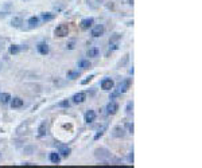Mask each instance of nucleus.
Instances as JSON below:
<instances>
[{"instance_id":"obj_5","label":"nucleus","mask_w":202,"mask_h":168,"mask_svg":"<svg viewBox=\"0 0 202 168\" xmlns=\"http://www.w3.org/2000/svg\"><path fill=\"white\" fill-rule=\"evenodd\" d=\"M125 129L124 128H121L120 125H117V127H115L113 129H112V136H113L115 139H123L125 137Z\"/></svg>"},{"instance_id":"obj_23","label":"nucleus","mask_w":202,"mask_h":168,"mask_svg":"<svg viewBox=\"0 0 202 168\" xmlns=\"http://www.w3.org/2000/svg\"><path fill=\"white\" fill-rule=\"evenodd\" d=\"M80 77V71H74V70H70L68 71V78L69 80H76V78Z\"/></svg>"},{"instance_id":"obj_29","label":"nucleus","mask_w":202,"mask_h":168,"mask_svg":"<svg viewBox=\"0 0 202 168\" xmlns=\"http://www.w3.org/2000/svg\"><path fill=\"white\" fill-rule=\"evenodd\" d=\"M66 47H68V50H73L76 47V41H70L68 45H66Z\"/></svg>"},{"instance_id":"obj_27","label":"nucleus","mask_w":202,"mask_h":168,"mask_svg":"<svg viewBox=\"0 0 202 168\" xmlns=\"http://www.w3.org/2000/svg\"><path fill=\"white\" fill-rule=\"evenodd\" d=\"M93 78H94V75H89V77H86V78H85V80L81 81V85H88L89 82H90V81L93 80Z\"/></svg>"},{"instance_id":"obj_28","label":"nucleus","mask_w":202,"mask_h":168,"mask_svg":"<svg viewBox=\"0 0 202 168\" xmlns=\"http://www.w3.org/2000/svg\"><path fill=\"white\" fill-rule=\"evenodd\" d=\"M127 129H128V133L134 135V123H128L127 124Z\"/></svg>"},{"instance_id":"obj_26","label":"nucleus","mask_w":202,"mask_h":168,"mask_svg":"<svg viewBox=\"0 0 202 168\" xmlns=\"http://www.w3.org/2000/svg\"><path fill=\"white\" fill-rule=\"evenodd\" d=\"M132 109H134V102H132V101H130V102L127 104V108H125L127 114H131V113H132Z\"/></svg>"},{"instance_id":"obj_14","label":"nucleus","mask_w":202,"mask_h":168,"mask_svg":"<svg viewBox=\"0 0 202 168\" xmlns=\"http://www.w3.org/2000/svg\"><path fill=\"white\" fill-rule=\"evenodd\" d=\"M46 133H47V123H46V121H42L39 124V128H38V136H39V137H43V136H46Z\"/></svg>"},{"instance_id":"obj_15","label":"nucleus","mask_w":202,"mask_h":168,"mask_svg":"<svg viewBox=\"0 0 202 168\" xmlns=\"http://www.w3.org/2000/svg\"><path fill=\"white\" fill-rule=\"evenodd\" d=\"M11 26L15 27V28H20L23 26V19L20 16H14L11 19Z\"/></svg>"},{"instance_id":"obj_32","label":"nucleus","mask_w":202,"mask_h":168,"mask_svg":"<svg viewBox=\"0 0 202 168\" xmlns=\"http://www.w3.org/2000/svg\"><path fill=\"white\" fill-rule=\"evenodd\" d=\"M128 159H130V162L134 164V152H131V153H130V157H128Z\"/></svg>"},{"instance_id":"obj_8","label":"nucleus","mask_w":202,"mask_h":168,"mask_svg":"<svg viewBox=\"0 0 202 168\" xmlns=\"http://www.w3.org/2000/svg\"><path fill=\"white\" fill-rule=\"evenodd\" d=\"M37 50L38 53L41 54V55H47L49 51H50V47L47 43H45V42H41V43L37 45Z\"/></svg>"},{"instance_id":"obj_33","label":"nucleus","mask_w":202,"mask_h":168,"mask_svg":"<svg viewBox=\"0 0 202 168\" xmlns=\"http://www.w3.org/2000/svg\"><path fill=\"white\" fill-rule=\"evenodd\" d=\"M128 4H131V6H134V0H128Z\"/></svg>"},{"instance_id":"obj_11","label":"nucleus","mask_w":202,"mask_h":168,"mask_svg":"<svg viewBox=\"0 0 202 168\" xmlns=\"http://www.w3.org/2000/svg\"><path fill=\"white\" fill-rule=\"evenodd\" d=\"M58 153H59L62 157H69L72 153V149L68 145H59L58 147Z\"/></svg>"},{"instance_id":"obj_17","label":"nucleus","mask_w":202,"mask_h":168,"mask_svg":"<svg viewBox=\"0 0 202 168\" xmlns=\"http://www.w3.org/2000/svg\"><path fill=\"white\" fill-rule=\"evenodd\" d=\"M54 18H55V14H51V12H42L41 14V19L43 22H51Z\"/></svg>"},{"instance_id":"obj_31","label":"nucleus","mask_w":202,"mask_h":168,"mask_svg":"<svg viewBox=\"0 0 202 168\" xmlns=\"http://www.w3.org/2000/svg\"><path fill=\"white\" fill-rule=\"evenodd\" d=\"M120 94H121V93H120L119 90H115V92H113V93H112V94H111V100H115L116 97H119Z\"/></svg>"},{"instance_id":"obj_24","label":"nucleus","mask_w":202,"mask_h":168,"mask_svg":"<svg viewBox=\"0 0 202 168\" xmlns=\"http://www.w3.org/2000/svg\"><path fill=\"white\" fill-rule=\"evenodd\" d=\"M57 106L58 108H69V106H70V101H69V100H64V101H61V102H58Z\"/></svg>"},{"instance_id":"obj_7","label":"nucleus","mask_w":202,"mask_h":168,"mask_svg":"<svg viewBox=\"0 0 202 168\" xmlns=\"http://www.w3.org/2000/svg\"><path fill=\"white\" fill-rule=\"evenodd\" d=\"M93 24H94V19H93V18H85V19L81 20L80 27L82 30H89L90 27H93Z\"/></svg>"},{"instance_id":"obj_6","label":"nucleus","mask_w":202,"mask_h":168,"mask_svg":"<svg viewBox=\"0 0 202 168\" xmlns=\"http://www.w3.org/2000/svg\"><path fill=\"white\" fill-rule=\"evenodd\" d=\"M117 110H119V104L116 102V101H111V102L107 105V113L108 114L113 116V114L117 113Z\"/></svg>"},{"instance_id":"obj_12","label":"nucleus","mask_w":202,"mask_h":168,"mask_svg":"<svg viewBox=\"0 0 202 168\" xmlns=\"http://www.w3.org/2000/svg\"><path fill=\"white\" fill-rule=\"evenodd\" d=\"M10 105H11V108H12V109L22 108L23 106V100L20 98V97H14V98H11Z\"/></svg>"},{"instance_id":"obj_25","label":"nucleus","mask_w":202,"mask_h":168,"mask_svg":"<svg viewBox=\"0 0 202 168\" xmlns=\"http://www.w3.org/2000/svg\"><path fill=\"white\" fill-rule=\"evenodd\" d=\"M105 129H107V125H103V127H101V129H100V131L96 133V136H94V140H99V139L101 137V136L104 135V132H105Z\"/></svg>"},{"instance_id":"obj_2","label":"nucleus","mask_w":202,"mask_h":168,"mask_svg":"<svg viewBox=\"0 0 202 168\" xmlns=\"http://www.w3.org/2000/svg\"><path fill=\"white\" fill-rule=\"evenodd\" d=\"M54 35L58 38H65L69 35V26L68 24H59L54 30Z\"/></svg>"},{"instance_id":"obj_19","label":"nucleus","mask_w":202,"mask_h":168,"mask_svg":"<svg viewBox=\"0 0 202 168\" xmlns=\"http://www.w3.org/2000/svg\"><path fill=\"white\" fill-rule=\"evenodd\" d=\"M78 66L82 70H88V69H90L92 67V63H90V61L89 59H81L80 61V63H78Z\"/></svg>"},{"instance_id":"obj_10","label":"nucleus","mask_w":202,"mask_h":168,"mask_svg":"<svg viewBox=\"0 0 202 168\" xmlns=\"http://www.w3.org/2000/svg\"><path fill=\"white\" fill-rule=\"evenodd\" d=\"M73 102L74 104H82L85 100H86V94H85L84 92H78V93H76L74 96H73Z\"/></svg>"},{"instance_id":"obj_22","label":"nucleus","mask_w":202,"mask_h":168,"mask_svg":"<svg viewBox=\"0 0 202 168\" xmlns=\"http://www.w3.org/2000/svg\"><path fill=\"white\" fill-rule=\"evenodd\" d=\"M20 50H22V47L19 45L10 46V54H12V55H16V54H19V53H20Z\"/></svg>"},{"instance_id":"obj_30","label":"nucleus","mask_w":202,"mask_h":168,"mask_svg":"<svg viewBox=\"0 0 202 168\" xmlns=\"http://www.w3.org/2000/svg\"><path fill=\"white\" fill-rule=\"evenodd\" d=\"M33 152H34V148H33V147H26V148H24V153L31 155Z\"/></svg>"},{"instance_id":"obj_21","label":"nucleus","mask_w":202,"mask_h":168,"mask_svg":"<svg viewBox=\"0 0 202 168\" xmlns=\"http://www.w3.org/2000/svg\"><path fill=\"white\" fill-rule=\"evenodd\" d=\"M29 26L30 27H38L39 26V18L38 16H31L29 19Z\"/></svg>"},{"instance_id":"obj_1","label":"nucleus","mask_w":202,"mask_h":168,"mask_svg":"<svg viewBox=\"0 0 202 168\" xmlns=\"http://www.w3.org/2000/svg\"><path fill=\"white\" fill-rule=\"evenodd\" d=\"M94 156L101 162H104V160H108L111 157V152L107 149V148H97L94 151Z\"/></svg>"},{"instance_id":"obj_9","label":"nucleus","mask_w":202,"mask_h":168,"mask_svg":"<svg viewBox=\"0 0 202 168\" xmlns=\"http://www.w3.org/2000/svg\"><path fill=\"white\" fill-rule=\"evenodd\" d=\"M131 78H125L123 82H120V85H119V89L117 90L120 92V93H125L128 89H130V86H131Z\"/></svg>"},{"instance_id":"obj_16","label":"nucleus","mask_w":202,"mask_h":168,"mask_svg":"<svg viewBox=\"0 0 202 168\" xmlns=\"http://www.w3.org/2000/svg\"><path fill=\"white\" fill-rule=\"evenodd\" d=\"M49 160L53 164H59L61 163V155L58 153V152H51V153L49 155Z\"/></svg>"},{"instance_id":"obj_3","label":"nucleus","mask_w":202,"mask_h":168,"mask_svg":"<svg viewBox=\"0 0 202 168\" xmlns=\"http://www.w3.org/2000/svg\"><path fill=\"white\" fill-rule=\"evenodd\" d=\"M115 88V81L112 78H104L101 81V89L105 92H109V90H113Z\"/></svg>"},{"instance_id":"obj_20","label":"nucleus","mask_w":202,"mask_h":168,"mask_svg":"<svg viewBox=\"0 0 202 168\" xmlns=\"http://www.w3.org/2000/svg\"><path fill=\"white\" fill-rule=\"evenodd\" d=\"M99 54H100V50L97 47H90L88 50V57H90V58H97Z\"/></svg>"},{"instance_id":"obj_4","label":"nucleus","mask_w":202,"mask_h":168,"mask_svg":"<svg viewBox=\"0 0 202 168\" xmlns=\"http://www.w3.org/2000/svg\"><path fill=\"white\" fill-rule=\"evenodd\" d=\"M104 32H105V27H104L103 24H97L92 28V37L93 38H100L103 37Z\"/></svg>"},{"instance_id":"obj_18","label":"nucleus","mask_w":202,"mask_h":168,"mask_svg":"<svg viewBox=\"0 0 202 168\" xmlns=\"http://www.w3.org/2000/svg\"><path fill=\"white\" fill-rule=\"evenodd\" d=\"M10 101H11V94L10 93H2V94H0V102H2L3 105L10 104Z\"/></svg>"},{"instance_id":"obj_13","label":"nucleus","mask_w":202,"mask_h":168,"mask_svg":"<svg viewBox=\"0 0 202 168\" xmlns=\"http://www.w3.org/2000/svg\"><path fill=\"white\" fill-rule=\"evenodd\" d=\"M94 120H96V112L93 110V109H89V110L85 113V121H86L88 124H92Z\"/></svg>"}]
</instances>
